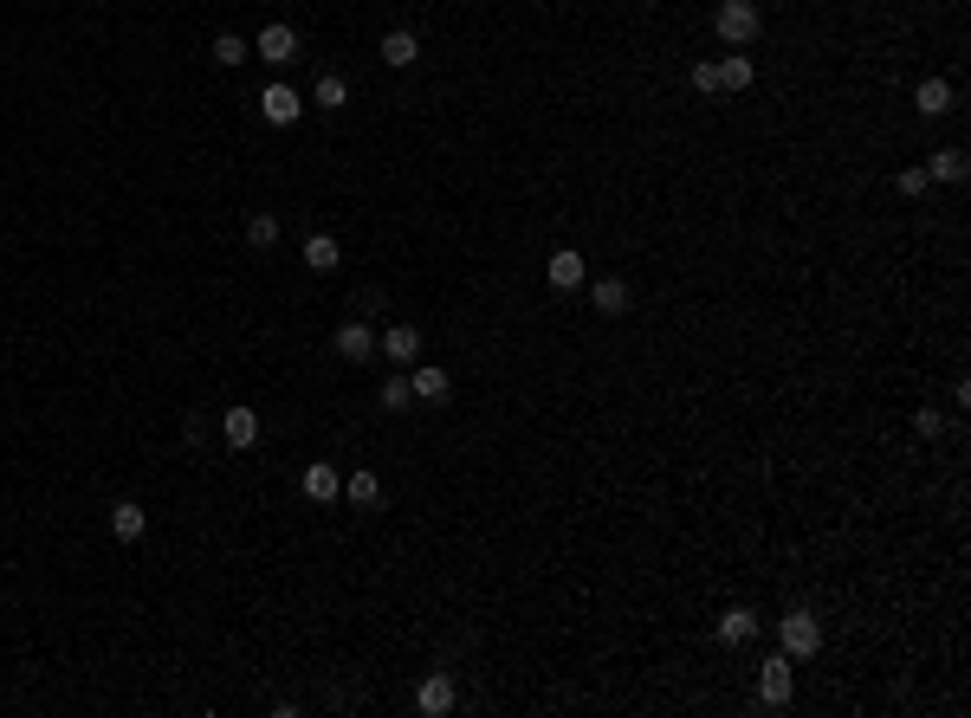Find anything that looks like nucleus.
I'll return each mask as SVG.
<instances>
[{"instance_id":"1","label":"nucleus","mask_w":971,"mask_h":718,"mask_svg":"<svg viewBox=\"0 0 971 718\" xmlns=\"http://www.w3.org/2000/svg\"><path fill=\"white\" fill-rule=\"evenodd\" d=\"M758 0H719V13H713V33L726 39V46H751L758 39Z\"/></svg>"},{"instance_id":"2","label":"nucleus","mask_w":971,"mask_h":718,"mask_svg":"<svg viewBox=\"0 0 971 718\" xmlns=\"http://www.w3.org/2000/svg\"><path fill=\"white\" fill-rule=\"evenodd\" d=\"M777 641H784L790 660H810L816 647H823V621H816L810 609H790L784 621H777Z\"/></svg>"},{"instance_id":"3","label":"nucleus","mask_w":971,"mask_h":718,"mask_svg":"<svg viewBox=\"0 0 971 718\" xmlns=\"http://www.w3.org/2000/svg\"><path fill=\"white\" fill-rule=\"evenodd\" d=\"M790 693H797V673H790V654H771L758 667V699L764 706H790Z\"/></svg>"},{"instance_id":"4","label":"nucleus","mask_w":971,"mask_h":718,"mask_svg":"<svg viewBox=\"0 0 971 718\" xmlns=\"http://www.w3.org/2000/svg\"><path fill=\"white\" fill-rule=\"evenodd\" d=\"M259 117H266V123H279V130H285V123H298V117H305V98H298L292 85H266V91H259Z\"/></svg>"},{"instance_id":"5","label":"nucleus","mask_w":971,"mask_h":718,"mask_svg":"<svg viewBox=\"0 0 971 718\" xmlns=\"http://www.w3.org/2000/svg\"><path fill=\"white\" fill-rule=\"evenodd\" d=\"M408 389H415V402H447V395H454V376H447L441 363H408Z\"/></svg>"},{"instance_id":"6","label":"nucleus","mask_w":971,"mask_h":718,"mask_svg":"<svg viewBox=\"0 0 971 718\" xmlns=\"http://www.w3.org/2000/svg\"><path fill=\"white\" fill-rule=\"evenodd\" d=\"M415 712L421 718H447V712H454V680H447V673H428L421 693H415Z\"/></svg>"},{"instance_id":"7","label":"nucleus","mask_w":971,"mask_h":718,"mask_svg":"<svg viewBox=\"0 0 971 718\" xmlns=\"http://www.w3.org/2000/svg\"><path fill=\"white\" fill-rule=\"evenodd\" d=\"M544 279H551L557 292H577V285L590 279V266H583V253H570V246H557V253H551V266H544Z\"/></svg>"},{"instance_id":"8","label":"nucleus","mask_w":971,"mask_h":718,"mask_svg":"<svg viewBox=\"0 0 971 718\" xmlns=\"http://www.w3.org/2000/svg\"><path fill=\"white\" fill-rule=\"evenodd\" d=\"M298 486H305V499H311V505L344 499V473H337V466H305V479H298Z\"/></svg>"},{"instance_id":"9","label":"nucleus","mask_w":971,"mask_h":718,"mask_svg":"<svg viewBox=\"0 0 971 718\" xmlns=\"http://www.w3.org/2000/svg\"><path fill=\"white\" fill-rule=\"evenodd\" d=\"M253 52H259L266 65H292V59H298V33H292V26H266Z\"/></svg>"},{"instance_id":"10","label":"nucleus","mask_w":971,"mask_h":718,"mask_svg":"<svg viewBox=\"0 0 971 718\" xmlns=\"http://www.w3.org/2000/svg\"><path fill=\"white\" fill-rule=\"evenodd\" d=\"M369 350H376V330H369L363 317H350V324L337 330V356H344V363H369Z\"/></svg>"},{"instance_id":"11","label":"nucleus","mask_w":971,"mask_h":718,"mask_svg":"<svg viewBox=\"0 0 971 718\" xmlns=\"http://www.w3.org/2000/svg\"><path fill=\"white\" fill-rule=\"evenodd\" d=\"M221 434H227V447H240V453L259 447V414L253 408H227L221 414Z\"/></svg>"},{"instance_id":"12","label":"nucleus","mask_w":971,"mask_h":718,"mask_svg":"<svg viewBox=\"0 0 971 718\" xmlns=\"http://www.w3.org/2000/svg\"><path fill=\"white\" fill-rule=\"evenodd\" d=\"M913 110H920V117H946V110H952V85H946V78H920V85H913Z\"/></svg>"},{"instance_id":"13","label":"nucleus","mask_w":971,"mask_h":718,"mask_svg":"<svg viewBox=\"0 0 971 718\" xmlns=\"http://www.w3.org/2000/svg\"><path fill=\"white\" fill-rule=\"evenodd\" d=\"M111 531L123 537V544H136V537L149 531V512H143L136 499H123V505H111Z\"/></svg>"},{"instance_id":"14","label":"nucleus","mask_w":971,"mask_h":718,"mask_svg":"<svg viewBox=\"0 0 971 718\" xmlns=\"http://www.w3.org/2000/svg\"><path fill=\"white\" fill-rule=\"evenodd\" d=\"M758 628H764V621L751 615V609H726V615H719V641H726V647H745Z\"/></svg>"},{"instance_id":"15","label":"nucleus","mask_w":971,"mask_h":718,"mask_svg":"<svg viewBox=\"0 0 971 718\" xmlns=\"http://www.w3.org/2000/svg\"><path fill=\"white\" fill-rule=\"evenodd\" d=\"M382 356H389V363H415V356H421V330L415 324H395L389 337H382Z\"/></svg>"},{"instance_id":"16","label":"nucleus","mask_w":971,"mask_h":718,"mask_svg":"<svg viewBox=\"0 0 971 718\" xmlns=\"http://www.w3.org/2000/svg\"><path fill=\"white\" fill-rule=\"evenodd\" d=\"M344 499H350V505H363V512H369V505H382V479L369 473V466H357V473L344 479Z\"/></svg>"},{"instance_id":"17","label":"nucleus","mask_w":971,"mask_h":718,"mask_svg":"<svg viewBox=\"0 0 971 718\" xmlns=\"http://www.w3.org/2000/svg\"><path fill=\"white\" fill-rule=\"evenodd\" d=\"M590 298H596V311H603V317H622V311H628V285H622V279H596Z\"/></svg>"},{"instance_id":"18","label":"nucleus","mask_w":971,"mask_h":718,"mask_svg":"<svg viewBox=\"0 0 971 718\" xmlns=\"http://www.w3.org/2000/svg\"><path fill=\"white\" fill-rule=\"evenodd\" d=\"M965 169H971L965 149H939V156L926 162V175H933V182H965Z\"/></svg>"},{"instance_id":"19","label":"nucleus","mask_w":971,"mask_h":718,"mask_svg":"<svg viewBox=\"0 0 971 718\" xmlns=\"http://www.w3.org/2000/svg\"><path fill=\"white\" fill-rule=\"evenodd\" d=\"M415 59H421L415 33H389V39H382V65H395V72H402V65H415Z\"/></svg>"},{"instance_id":"20","label":"nucleus","mask_w":971,"mask_h":718,"mask_svg":"<svg viewBox=\"0 0 971 718\" xmlns=\"http://www.w3.org/2000/svg\"><path fill=\"white\" fill-rule=\"evenodd\" d=\"M337 259H344V253H337L331 233H311V240H305V266H311V272H331Z\"/></svg>"},{"instance_id":"21","label":"nucleus","mask_w":971,"mask_h":718,"mask_svg":"<svg viewBox=\"0 0 971 718\" xmlns=\"http://www.w3.org/2000/svg\"><path fill=\"white\" fill-rule=\"evenodd\" d=\"M214 65H227V72H234V65H246V59H253V46H246V39L240 33H221V39H214Z\"/></svg>"},{"instance_id":"22","label":"nucleus","mask_w":971,"mask_h":718,"mask_svg":"<svg viewBox=\"0 0 971 718\" xmlns=\"http://www.w3.org/2000/svg\"><path fill=\"white\" fill-rule=\"evenodd\" d=\"M751 85V59L745 52H726V59H719V91H745Z\"/></svg>"},{"instance_id":"23","label":"nucleus","mask_w":971,"mask_h":718,"mask_svg":"<svg viewBox=\"0 0 971 718\" xmlns=\"http://www.w3.org/2000/svg\"><path fill=\"white\" fill-rule=\"evenodd\" d=\"M311 104H318V110H344V104H350V85H344L337 72H324L318 91H311Z\"/></svg>"},{"instance_id":"24","label":"nucleus","mask_w":971,"mask_h":718,"mask_svg":"<svg viewBox=\"0 0 971 718\" xmlns=\"http://www.w3.org/2000/svg\"><path fill=\"white\" fill-rule=\"evenodd\" d=\"M272 240H279V220H272V214H253V220H246V246H259V253H266Z\"/></svg>"},{"instance_id":"25","label":"nucleus","mask_w":971,"mask_h":718,"mask_svg":"<svg viewBox=\"0 0 971 718\" xmlns=\"http://www.w3.org/2000/svg\"><path fill=\"white\" fill-rule=\"evenodd\" d=\"M408 402H415V389H408V376H389V382H382V408H389V414H402Z\"/></svg>"},{"instance_id":"26","label":"nucleus","mask_w":971,"mask_h":718,"mask_svg":"<svg viewBox=\"0 0 971 718\" xmlns=\"http://www.w3.org/2000/svg\"><path fill=\"white\" fill-rule=\"evenodd\" d=\"M913 434H920V440H939V434H946V414L920 408V414H913Z\"/></svg>"},{"instance_id":"27","label":"nucleus","mask_w":971,"mask_h":718,"mask_svg":"<svg viewBox=\"0 0 971 718\" xmlns=\"http://www.w3.org/2000/svg\"><path fill=\"white\" fill-rule=\"evenodd\" d=\"M894 188H900V195H907V201H920L926 188H933V175H926V169H907V175H900Z\"/></svg>"},{"instance_id":"28","label":"nucleus","mask_w":971,"mask_h":718,"mask_svg":"<svg viewBox=\"0 0 971 718\" xmlns=\"http://www.w3.org/2000/svg\"><path fill=\"white\" fill-rule=\"evenodd\" d=\"M693 91H706V98H713V91H719V59L693 65Z\"/></svg>"}]
</instances>
